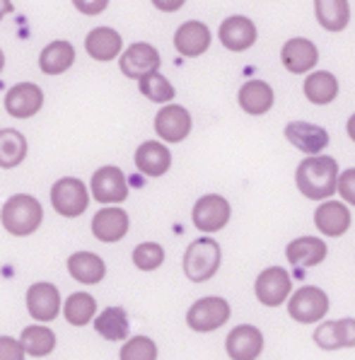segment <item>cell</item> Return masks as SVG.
Returning <instances> with one entry per match:
<instances>
[{"mask_svg":"<svg viewBox=\"0 0 355 360\" xmlns=\"http://www.w3.org/2000/svg\"><path fill=\"white\" fill-rule=\"evenodd\" d=\"M338 162L331 155H307L295 169V184L304 198L324 201L338 191Z\"/></svg>","mask_w":355,"mask_h":360,"instance_id":"1","label":"cell"},{"mask_svg":"<svg viewBox=\"0 0 355 360\" xmlns=\"http://www.w3.org/2000/svg\"><path fill=\"white\" fill-rule=\"evenodd\" d=\"M44 220V208L39 198L30 196V193H15L3 203L0 210V223H3L5 232L15 237L34 235Z\"/></svg>","mask_w":355,"mask_h":360,"instance_id":"2","label":"cell"},{"mask_svg":"<svg viewBox=\"0 0 355 360\" xmlns=\"http://www.w3.org/2000/svg\"><path fill=\"white\" fill-rule=\"evenodd\" d=\"M223 262L220 245L213 237H198L184 252V274L193 283H206L213 278Z\"/></svg>","mask_w":355,"mask_h":360,"instance_id":"3","label":"cell"},{"mask_svg":"<svg viewBox=\"0 0 355 360\" xmlns=\"http://www.w3.org/2000/svg\"><path fill=\"white\" fill-rule=\"evenodd\" d=\"M51 206L63 218H77L90 206V189L77 176H63L51 186Z\"/></svg>","mask_w":355,"mask_h":360,"instance_id":"4","label":"cell"},{"mask_svg":"<svg viewBox=\"0 0 355 360\" xmlns=\"http://www.w3.org/2000/svg\"><path fill=\"white\" fill-rule=\"evenodd\" d=\"M232 218V206L220 193H206L193 203L191 220L198 232H218L223 230Z\"/></svg>","mask_w":355,"mask_h":360,"instance_id":"5","label":"cell"},{"mask_svg":"<svg viewBox=\"0 0 355 360\" xmlns=\"http://www.w3.org/2000/svg\"><path fill=\"white\" fill-rule=\"evenodd\" d=\"M230 302L225 297H201L188 307L186 324L193 331H215L230 319Z\"/></svg>","mask_w":355,"mask_h":360,"instance_id":"6","label":"cell"},{"mask_svg":"<svg viewBox=\"0 0 355 360\" xmlns=\"http://www.w3.org/2000/svg\"><path fill=\"white\" fill-rule=\"evenodd\" d=\"M90 191L94 201L104 203V206H114V203H124L129 198V181L119 167L104 165L92 174Z\"/></svg>","mask_w":355,"mask_h":360,"instance_id":"7","label":"cell"},{"mask_svg":"<svg viewBox=\"0 0 355 360\" xmlns=\"http://www.w3.org/2000/svg\"><path fill=\"white\" fill-rule=\"evenodd\" d=\"M288 312L299 324H314L329 312V295L321 288H299L288 302Z\"/></svg>","mask_w":355,"mask_h":360,"instance_id":"8","label":"cell"},{"mask_svg":"<svg viewBox=\"0 0 355 360\" xmlns=\"http://www.w3.org/2000/svg\"><path fill=\"white\" fill-rule=\"evenodd\" d=\"M280 63L292 75H309L319 63V49L312 39L295 37L288 39L280 49Z\"/></svg>","mask_w":355,"mask_h":360,"instance_id":"9","label":"cell"},{"mask_svg":"<svg viewBox=\"0 0 355 360\" xmlns=\"http://www.w3.org/2000/svg\"><path fill=\"white\" fill-rule=\"evenodd\" d=\"M191 114L181 104H164L157 114H155V133L160 136V141L164 143H181L191 133Z\"/></svg>","mask_w":355,"mask_h":360,"instance_id":"10","label":"cell"},{"mask_svg":"<svg viewBox=\"0 0 355 360\" xmlns=\"http://www.w3.org/2000/svg\"><path fill=\"white\" fill-rule=\"evenodd\" d=\"M292 290V281L290 274L280 266H271L259 274L257 285H254V292H257V300L264 304V307H278L290 297Z\"/></svg>","mask_w":355,"mask_h":360,"instance_id":"11","label":"cell"},{"mask_svg":"<svg viewBox=\"0 0 355 360\" xmlns=\"http://www.w3.org/2000/svg\"><path fill=\"white\" fill-rule=\"evenodd\" d=\"M160 63H162L160 51L153 46V44H146V41L131 44L119 58L121 73L126 77H131V80H141V77L160 70Z\"/></svg>","mask_w":355,"mask_h":360,"instance_id":"12","label":"cell"},{"mask_svg":"<svg viewBox=\"0 0 355 360\" xmlns=\"http://www.w3.org/2000/svg\"><path fill=\"white\" fill-rule=\"evenodd\" d=\"M218 39L227 51L244 53L257 44L259 30H257V25L249 18H244V15H230V18L223 20V25H220Z\"/></svg>","mask_w":355,"mask_h":360,"instance_id":"13","label":"cell"},{"mask_svg":"<svg viewBox=\"0 0 355 360\" xmlns=\"http://www.w3.org/2000/svg\"><path fill=\"white\" fill-rule=\"evenodd\" d=\"M5 112L15 119H32L44 107V90L37 82H18L5 95Z\"/></svg>","mask_w":355,"mask_h":360,"instance_id":"14","label":"cell"},{"mask_svg":"<svg viewBox=\"0 0 355 360\" xmlns=\"http://www.w3.org/2000/svg\"><path fill=\"white\" fill-rule=\"evenodd\" d=\"M213 34H210V27L206 22L188 20L184 25L176 27L174 32V49L179 51V56L184 58H198L210 49Z\"/></svg>","mask_w":355,"mask_h":360,"instance_id":"15","label":"cell"},{"mask_svg":"<svg viewBox=\"0 0 355 360\" xmlns=\"http://www.w3.org/2000/svg\"><path fill=\"white\" fill-rule=\"evenodd\" d=\"M129 228H131L129 213L116 206H104L102 210H97L92 218V235L97 237L99 242H104V245L121 242L129 235Z\"/></svg>","mask_w":355,"mask_h":360,"instance_id":"16","label":"cell"},{"mask_svg":"<svg viewBox=\"0 0 355 360\" xmlns=\"http://www.w3.org/2000/svg\"><path fill=\"white\" fill-rule=\"evenodd\" d=\"M225 348L232 360H257L264 351V334L252 324H240L227 334Z\"/></svg>","mask_w":355,"mask_h":360,"instance_id":"17","label":"cell"},{"mask_svg":"<svg viewBox=\"0 0 355 360\" xmlns=\"http://www.w3.org/2000/svg\"><path fill=\"white\" fill-rule=\"evenodd\" d=\"M27 312L37 322H51L60 312V292L53 283H34L27 290Z\"/></svg>","mask_w":355,"mask_h":360,"instance_id":"18","label":"cell"},{"mask_svg":"<svg viewBox=\"0 0 355 360\" xmlns=\"http://www.w3.org/2000/svg\"><path fill=\"white\" fill-rule=\"evenodd\" d=\"M285 138L290 146H295L304 155H319L329 146V133L309 121H290L285 126Z\"/></svg>","mask_w":355,"mask_h":360,"instance_id":"19","label":"cell"},{"mask_svg":"<svg viewBox=\"0 0 355 360\" xmlns=\"http://www.w3.org/2000/svg\"><path fill=\"white\" fill-rule=\"evenodd\" d=\"M240 109L249 116H264L273 109L276 92L266 80H247L237 92Z\"/></svg>","mask_w":355,"mask_h":360,"instance_id":"20","label":"cell"},{"mask_svg":"<svg viewBox=\"0 0 355 360\" xmlns=\"http://www.w3.org/2000/svg\"><path fill=\"white\" fill-rule=\"evenodd\" d=\"M351 223H353L351 210L341 201H324L314 210V225H317V230L326 237L346 235Z\"/></svg>","mask_w":355,"mask_h":360,"instance_id":"21","label":"cell"},{"mask_svg":"<svg viewBox=\"0 0 355 360\" xmlns=\"http://www.w3.org/2000/svg\"><path fill=\"white\" fill-rule=\"evenodd\" d=\"M136 167L146 176H162L172 167V153L164 141H146L136 150Z\"/></svg>","mask_w":355,"mask_h":360,"instance_id":"22","label":"cell"},{"mask_svg":"<svg viewBox=\"0 0 355 360\" xmlns=\"http://www.w3.org/2000/svg\"><path fill=\"white\" fill-rule=\"evenodd\" d=\"M75 63V46L65 39H56V41L46 44L39 53V70L44 75H63Z\"/></svg>","mask_w":355,"mask_h":360,"instance_id":"23","label":"cell"},{"mask_svg":"<svg viewBox=\"0 0 355 360\" xmlns=\"http://www.w3.org/2000/svg\"><path fill=\"white\" fill-rule=\"evenodd\" d=\"M121 49H124V39L112 27H94L92 32H87L85 37V51L90 53L94 60H107L119 58Z\"/></svg>","mask_w":355,"mask_h":360,"instance_id":"24","label":"cell"},{"mask_svg":"<svg viewBox=\"0 0 355 360\" xmlns=\"http://www.w3.org/2000/svg\"><path fill=\"white\" fill-rule=\"evenodd\" d=\"M314 343L324 351H338V348L355 346V319H336L324 322L314 331Z\"/></svg>","mask_w":355,"mask_h":360,"instance_id":"25","label":"cell"},{"mask_svg":"<svg viewBox=\"0 0 355 360\" xmlns=\"http://www.w3.org/2000/svg\"><path fill=\"white\" fill-rule=\"evenodd\" d=\"M326 252H329V247L319 237H297L288 245L285 257L295 269H309V266H319L324 262Z\"/></svg>","mask_w":355,"mask_h":360,"instance_id":"26","label":"cell"},{"mask_svg":"<svg viewBox=\"0 0 355 360\" xmlns=\"http://www.w3.org/2000/svg\"><path fill=\"white\" fill-rule=\"evenodd\" d=\"M68 274L73 276L77 283L82 285H94L99 281H104L107 276V264H104L102 257L92 252H75L73 257L68 259Z\"/></svg>","mask_w":355,"mask_h":360,"instance_id":"27","label":"cell"},{"mask_svg":"<svg viewBox=\"0 0 355 360\" xmlns=\"http://www.w3.org/2000/svg\"><path fill=\"white\" fill-rule=\"evenodd\" d=\"M314 18L326 32H343L351 25V3L348 0H314Z\"/></svg>","mask_w":355,"mask_h":360,"instance_id":"28","label":"cell"},{"mask_svg":"<svg viewBox=\"0 0 355 360\" xmlns=\"http://www.w3.org/2000/svg\"><path fill=\"white\" fill-rule=\"evenodd\" d=\"M302 90L309 102L324 107V104H331L338 97V77L329 70H312L304 77Z\"/></svg>","mask_w":355,"mask_h":360,"instance_id":"29","label":"cell"},{"mask_svg":"<svg viewBox=\"0 0 355 360\" xmlns=\"http://www.w3.org/2000/svg\"><path fill=\"white\" fill-rule=\"evenodd\" d=\"M27 138L15 129H0V169H15L27 158Z\"/></svg>","mask_w":355,"mask_h":360,"instance_id":"30","label":"cell"},{"mask_svg":"<svg viewBox=\"0 0 355 360\" xmlns=\"http://www.w3.org/2000/svg\"><path fill=\"white\" fill-rule=\"evenodd\" d=\"M94 331L107 341H124L129 336V314L124 307H109L94 319Z\"/></svg>","mask_w":355,"mask_h":360,"instance_id":"31","label":"cell"},{"mask_svg":"<svg viewBox=\"0 0 355 360\" xmlns=\"http://www.w3.org/2000/svg\"><path fill=\"white\" fill-rule=\"evenodd\" d=\"M22 346L30 356L34 358H44L56 348V334H53L49 326H41V324H32L27 329H22V336H20Z\"/></svg>","mask_w":355,"mask_h":360,"instance_id":"32","label":"cell"},{"mask_svg":"<svg viewBox=\"0 0 355 360\" xmlns=\"http://www.w3.org/2000/svg\"><path fill=\"white\" fill-rule=\"evenodd\" d=\"M94 312H97V300L90 292H73L63 304L65 322L73 326H87L92 322Z\"/></svg>","mask_w":355,"mask_h":360,"instance_id":"33","label":"cell"},{"mask_svg":"<svg viewBox=\"0 0 355 360\" xmlns=\"http://www.w3.org/2000/svg\"><path fill=\"white\" fill-rule=\"evenodd\" d=\"M138 90H141L143 97H148L150 102H157V104H169L172 99L176 97L174 85H172L160 70L141 77V80H138Z\"/></svg>","mask_w":355,"mask_h":360,"instance_id":"34","label":"cell"},{"mask_svg":"<svg viewBox=\"0 0 355 360\" xmlns=\"http://www.w3.org/2000/svg\"><path fill=\"white\" fill-rule=\"evenodd\" d=\"M164 262V249L157 242H143L133 249V264L141 271H155Z\"/></svg>","mask_w":355,"mask_h":360,"instance_id":"35","label":"cell"},{"mask_svg":"<svg viewBox=\"0 0 355 360\" xmlns=\"http://www.w3.org/2000/svg\"><path fill=\"white\" fill-rule=\"evenodd\" d=\"M121 360H157V346L148 336H133L119 353Z\"/></svg>","mask_w":355,"mask_h":360,"instance_id":"36","label":"cell"},{"mask_svg":"<svg viewBox=\"0 0 355 360\" xmlns=\"http://www.w3.org/2000/svg\"><path fill=\"white\" fill-rule=\"evenodd\" d=\"M25 346L13 336H0V360H25Z\"/></svg>","mask_w":355,"mask_h":360,"instance_id":"37","label":"cell"},{"mask_svg":"<svg viewBox=\"0 0 355 360\" xmlns=\"http://www.w3.org/2000/svg\"><path fill=\"white\" fill-rule=\"evenodd\" d=\"M338 193L346 203L355 206V167H348L338 176Z\"/></svg>","mask_w":355,"mask_h":360,"instance_id":"38","label":"cell"},{"mask_svg":"<svg viewBox=\"0 0 355 360\" xmlns=\"http://www.w3.org/2000/svg\"><path fill=\"white\" fill-rule=\"evenodd\" d=\"M73 8L80 15H87V18H97L104 10L109 8V0H73Z\"/></svg>","mask_w":355,"mask_h":360,"instance_id":"39","label":"cell"},{"mask_svg":"<svg viewBox=\"0 0 355 360\" xmlns=\"http://www.w3.org/2000/svg\"><path fill=\"white\" fill-rule=\"evenodd\" d=\"M186 0H153V5L160 13H176V10L184 8Z\"/></svg>","mask_w":355,"mask_h":360,"instance_id":"40","label":"cell"},{"mask_svg":"<svg viewBox=\"0 0 355 360\" xmlns=\"http://www.w3.org/2000/svg\"><path fill=\"white\" fill-rule=\"evenodd\" d=\"M15 10V5H13V0H0V20L5 18V15H10Z\"/></svg>","mask_w":355,"mask_h":360,"instance_id":"41","label":"cell"},{"mask_svg":"<svg viewBox=\"0 0 355 360\" xmlns=\"http://www.w3.org/2000/svg\"><path fill=\"white\" fill-rule=\"evenodd\" d=\"M346 131H348V138H351V141L355 143V114H351V119H348Z\"/></svg>","mask_w":355,"mask_h":360,"instance_id":"42","label":"cell"},{"mask_svg":"<svg viewBox=\"0 0 355 360\" xmlns=\"http://www.w3.org/2000/svg\"><path fill=\"white\" fill-rule=\"evenodd\" d=\"M3 68H5V53H3V49H0V73H3Z\"/></svg>","mask_w":355,"mask_h":360,"instance_id":"43","label":"cell"}]
</instances>
